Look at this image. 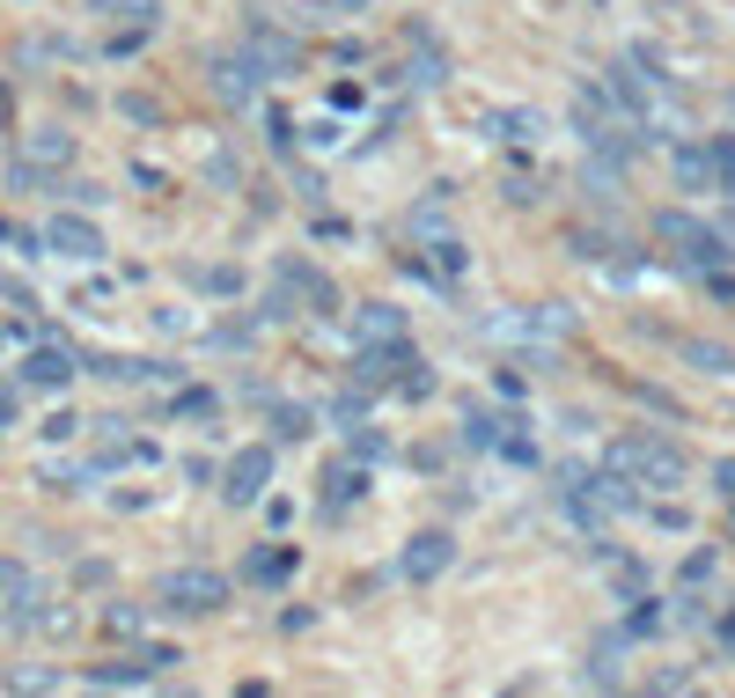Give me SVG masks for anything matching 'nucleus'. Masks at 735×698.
<instances>
[{
    "instance_id": "obj_1",
    "label": "nucleus",
    "mask_w": 735,
    "mask_h": 698,
    "mask_svg": "<svg viewBox=\"0 0 735 698\" xmlns=\"http://www.w3.org/2000/svg\"><path fill=\"white\" fill-rule=\"evenodd\" d=\"M603 463H611V471H625V479L633 485H662V493H669V485H685V449H677V441H662V434H618L611 449H603Z\"/></svg>"
},
{
    "instance_id": "obj_2",
    "label": "nucleus",
    "mask_w": 735,
    "mask_h": 698,
    "mask_svg": "<svg viewBox=\"0 0 735 698\" xmlns=\"http://www.w3.org/2000/svg\"><path fill=\"white\" fill-rule=\"evenodd\" d=\"M574 125H581V140L596 147V155H611V162L640 147V111H625L611 89H581V97H574Z\"/></svg>"
},
{
    "instance_id": "obj_3",
    "label": "nucleus",
    "mask_w": 735,
    "mask_h": 698,
    "mask_svg": "<svg viewBox=\"0 0 735 698\" xmlns=\"http://www.w3.org/2000/svg\"><path fill=\"white\" fill-rule=\"evenodd\" d=\"M155 603H162V610H184V618H206V610L228 603V581H220L214 566H177V574H162Z\"/></svg>"
},
{
    "instance_id": "obj_4",
    "label": "nucleus",
    "mask_w": 735,
    "mask_h": 698,
    "mask_svg": "<svg viewBox=\"0 0 735 698\" xmlns=\"http://www.w3.org/2000/svg\"><path fill=\"white\" fill-rule=\"evenodd\" d=\"M655 236L677 250V266H706V272H713V258H728V250H721V228H706V221L677 214V206L655 221Z\"/></svg>"
},
{
    "instance_id": "obj_5",
    "label": "nucleus",
    "mask_w": 735,
    "mask_h": 698,
    "mask_svg": "<svg viewBox=\"0 0 735 698\" xmlns=\"http://www.w3.org/2000/svg\"><path fill=\"white\" fill-rule=\"evenodd\" d=\"M214 97L220 103H236V111H244V103H258V89H265V59H258V52H214Z\"/></svg>"
},
{
    "instance_id": "obj_6",
    "label": "nucleus",
    "mask_w": 735,
    "mask_h": 698,
    "mask_svg": "<svg viewBox=\"0 0 735 698\" xmlns=\"http://www.w3.org/2000/svg\"><path fill=\"white\" fill-rule=\"evenodd\" d=\"M265 485H272V449H244V457H228V471H220V493L236 507L265 500Z\"/></svg>"
},
{
    "instance_id": "obj_7",
    "label": "nucleus",
    "mask_w": 735,
    "mask_h": 698,
    "mask_svg": "<svg viewBox=\"0 0 735 698\" xmlns=\"http://www.w3.org/2000/svg\"><path fill=\"white\" fill-rule=\"evenodd\" d=\"M45 250H59V258H74V266H97V258H103V236L81 214H59L45 228Z\"/></svg>"
},
{
    "instance_id": "obj_8",
    "label": "nucleus",
    "mask_w": 735,
    "mask_h": 698,
    "mask_svg": "<svg viewBox=\"0 0 735 698\" xmlns=\"http://www.w3.org/2000/svg\"><path fill=\"white\" fill-rule=\"evenodd\" d=\"M15 162L45 169L52 184H59V169L74 162V133H59V125H37V133H30V140H23V155H15Z\"/></svg>"
},
{
    "instance_id": "obj_9",
    "label": "nucleus",
    "mask_w": 735,
    "mask_h": 698,
    "mask_svg": "<svg viewBox=\"0 0 735 698\" xmlns=\"http://www.w3.org/2000/svg\"><path fill=\"white\" fill-rule=\"evenodd\" d=\"M23 383L30 390H67L74 383V346H37L23 361Z\"/></svg>"
},
{
    "instance_id": "obj_10",
    "label": "nucleus",
    "mask_w": 735,
    "mask_h": 698,
    "mask_svg": "<svg viewBox=\"0 0 735 698\" xmlns=\"http://www.w3.org/2000/svg\"><path fill=\"white\" fill-rule=\"evenodd\" d=\"M258 59H265V74H294L302 67V45H294L287 30H272V23H250V37H244Z\"/></svg>"
},
{
    "instance_id": "obj_11",
    "label": "nucleus",
    "mask_w": 735,
    "mask_h": 698,
    "mask_svg": "<svg viewBox=\"0 0 735 698\" xmlns=\"http://www.w3.org/2000/svg\"><path fill=\"white\" fill-rule=\"evenodd\" d=\"M37 603V581H30V566L23 559H0V610L15 618V610H30Z\"/></svg>"
},
{
    "instance_id": "obj_12",
    "label": "nucleus",
    "mask_w": 735,
    "mask_h": 698,
    "mask_svg": "<svg viewBox=\"0 0 735 698\" xmlns=\"http://www.w3.org/2000/svg\"><path fill=\"white\" fill-rule=\"evenodd\" d=\"M441 566H449V537H441V530L412 537V552H405V574H412V581H434Z\"/></svg>"
},
{
    "instance_id": "obj_13",
    "label": "nucleus",
    "mask_w": 735,
    "mask_h": 698,
    "mask_svg": "<svg viewBox=\"0 0 735 698\" xmlns=\"http://www.w3.org/2000/svg\"><path fill=\"white\" fill-rule=\"evenodd\" d=\"M706 169H713V192H735V133H706Z\"/></svg>"
},
{
    "instance_id": "obj_14",
    "label": "nucleus",
    "mask_w": 735,
    "mask_h": 698,
    "mask_svg": "<svg viewBox=\"0 0 735 698\" xmlns=\"http://www.w3.org/2000/svg\"><path fill=\"white\" fill-rule=\"evenodd\" d=\"M294 574V552L287 544H272V552H250L244 559V581H258V588H272V581H287Z\"/></svg>"
},
{
    "instance_id": "obj_15",
    "label": "nucleus",
    "mask_w": 735,
    "mask_h": 698,
    "mask_svg": "<svg viewBox=\"0 0 735 698\" xmlns=\"http://www.w3.org/2000/svg\"><path fill=\"white\" fill-rule=\"evenodd\" d=\"M677 184H685V192H713V169H706V147L699 140L677 147Z\"/></svg>"
},
{
    "instance_id": "obj_16",
    "label": "nucleus",
    "mask_w": 735,
    "mask_h": 698,
    "mask_svg": "<svg viewBox=\"0 0 735 698\" xmlns=\"http://www.w3.org/2000/svg\"><path fill=\"white\" fill-rule=\"evenodd\" d=\"M361 338H405V316L375 302V309H361Z\"/></svg>"
},
{
    "instance_id": "obj_17",
    "label": "nucleus",
    "mask_w": 735,
    "mask_h": 698,
    "mask_svg": "<svg viewBox=\"0 0 735 698\" xmlns=\"http://www.w3.org/2000/svg\"><path fill=\"white\" fill-rule=\"evenodd\" d=\"M272 434H280V441H302V434H309V412L302 405H272Z\"/></svg>"
},
{
    "instance_id": "obj_18",
    "label": "nucleus",
    "mask_w": 735,
    "mask_h": 698,
    "mask_svg": "<svg viewBox=\"0 0 735 698\" xmlns=\"http://www.w3.org/2000/svg\"><path fill=\"white\" fill-rule=\"evenodd\" d=\"M685 361L713 368V375H728V346H706V338H685Z\"/></svg>"
},
{
    "instance_id": "obj_19",
    "label": "nucleus",
    "mask_w": 735,
    "mask_h": 698,
    "mask_svg": "<svg viewBox=\"0 0 735 698\" xmlns=\"http://www.w3.org/2000/svg\"><path fill=\"white\" fill-rule=\"evenodd\" d=\"M133 662H140L147 676H170L177 662H184V654H177V648H140V654H133Z\"/></svg>"
},
{
    "instance_id": "obj_20",
    "label": "nucleus",
    "mask_w": 735,
    "mask_h": 698,
    "mask_svg": "<svg viewBox=\"0 0 735 698\" xmlns=\"http://www.w3.org/2000/svg\"><path fill=\"white\" fill-rule=\"evenodd\" d=\"M45 485H52V493H81V485H89V471H67V463H45Z\"/></svg>"
},
{
    "instance_id": "obj_21",
    "label": "nucleus",
    "mask_w": 735,
    "mask_h": 698,
    "mask_svg": "<svg viewBox=\"0 0 735 698\" xmlns=\"http://www.w3.org/2000/svg\"><path fill=\"white\" fill-rule=\"evenodd\" d=\"M177 412H184V419H214V397H206V390H177Z\"/></svg>"
},
{
    "instance_id": "obj_22",
    "label": "nucleus",
    "mask_w": 735,
    "mask_h": 698,
    "mask_svg": "<svg viewBox=\"0 0 735 698\" xmlns=\"http://www.w3.org/2000/svg\"><path fill=\"white\" fill-rule=\"evenodd\" d=\"M52 192H67L74 206H103V184H81V177H67V184H52Z\"/></svg>"
},
{
    "instance_id": "obj_23",
    "label": "nucleus",
    "mask_w": 735,
    "mask_h": 698,
    "mask_svg": "<svg viewBox=\"0 0 735 698\" xmlns=\"http://www.w3.org/2000/svg\"><path fill=\"white\" fill-rule=\"evenodd\" d=\"M97 8H111V15H133V23H155V0H97Z\"/></svg>"
},
{
    "instance_id": "obj_24",
    "label": "nucleus",
    "mask_w": 735,
    "mask_h": 698,
    "mask_svg": "<svg viewBox=\"0 0 735 698\" xmlns=\"http://www.w3.org/2000/svg\"><path fill=\"white\" fill-rule=\"evenodd\" d=\"M74 427H81L74 412H52V419H45V441H74Z\"/></svg>"
},
{
    "instance_id": "obj_25",
    "label": "nucleus",
    "mask_w": 735,
    "mask_h": 698,
    "mask_svg": "<svg viewBox=\"0 0 735 698\" xmlns=\"http://www.w3.org/2000/svg\"><path fill=\"white\" fill-rule=\"evenodd\" d=\"M713 485H721V493L735 500V457H721V463H713Z\"/></svg>"
},
{
    "instance_id": "obj_26",
    "label": "nucleus",
    "mask_w": 735,
    "mask_h": 698,
    "mask_svg": "<svg viewBox=\"0 0 735 698\" xmlns=\"http://www.w3.org/2000/svg\"><path fill=\"white\" fill-rule=\"evenodd\" d=\"M8 419H15V390L0 383V427H8Z\"/></svg>"
},
{
    "instance_id": "obj_27",
    "label": "nucleus",
    "mask_w": 735,
    "mask_h": 698,
    "mask_svg": "<svg viewBox=\"0 0 735 698\" xmlns=\"http://www.w3.org/2000/svg\"><path fill=\"white\" fill-rule=\"evenodd\" d=\"M8 119H15V97H8V89H0V133H8Z\"/></svg>"
},
{
    "instance_id": "obj_28",
    "label": "nucleus",
    "mask_w": 735,
    "mask_h": 698,
    "mask_svg": "<svg viewBox=\"0 0 735 698\" xmlns=\"http://www.w3.org/2000/svg\"><path fill=\"white\" fill-rule=\"evenodd\" d=\"M324 8H339V15H353V8H368V0H324Z\"/></svg>"
}]
</instances>
